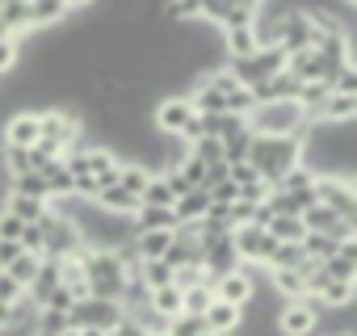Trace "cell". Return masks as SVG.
Returning <instances> with one entry per match:
<instances>
[{
  "instance_id": "9",
  "label": "cell",
  "mask_w": 357,
  "mask_h": 336,
  "mask_svg": "<svg viewBox=\"0 0 357 336\" xmlns=\"http://www.w3.org/2000/svg\"><path fill=\"white\" fill-rule=\"evenodd\" d=\"M252 290H257V273H252V265H236V269H227L223 277H215V294H219L223 303L248 307V303H252Z\"/></svg>"
},
{
  "instance_id": "21",
  "label": "cell",
  "mask_w": 357,
  "mask_h": 336,
  "mask_svg": "<svg viewBox=\"0 0 357 336\" xmlns=\"http://www.w3.org/2000/svg\"><path fill=\"white\" fill-rule=\"evenodd\" d=\"M298 219H303V231H324V236H332L336 223H340V215H336L332 206H324V202H311ZM332 240H336V236H332Z\"/></svg>"
},
{
  "instance_id": "37",
  "label": "cell",
  "mask_w": 357,
  "mask_h": 336,
  "mask_svg": "<svg viewBox=\"0 0 357 336\" xmlns=\"http://www.w3.org/2000/svg\"><path fill=\"white\" fill-rule=\"evenodd\" d=\"M9 194L47 198V181H43V173H17V177H9Z\"/></svg>"
},
{
  "instance_id": "10",
  "label": "cell",
  "mask_w": 357,
  "mask_h": 336,
  "mask_svg": "<svg viewBox=\"0 0 357 336\" xmlns=\"http://www.w3.org/2000/svg\"><path fill=\"white\" fill-rule=\"evenodd\" d=\"M202 323H206V332H211V336H231V332H240V323H244V307L223 303V298L215 294V298H211V307L202 311Z\"/></svg>"
},
{
  "instance_id": "24",
  "label": "cell",
  "mask_w": 357,
  "mask_h": 336,
  "mask_svg": "<svg viewBox=\"0 0 357 336\" xmlns=\"http://www.w3.org/2000/svg\"><path fill=\"white\" fill-rule=\"evenodd\" d=\"M147 303H151V311H160L164 319H172V315H181L185 307H181V286H155L151 294H147Z\"/></svg>"
},
{
  "instance_id": "44",
  "label": "cell",
  "mask_w": 357,
  "mask_h": 336,
  "mask_svg": "<svg viewBox=\"0 0 357 336\" xmlns=\"http://www.w3.org/2000/svg\"><path fill=\"white\" fill-rule=\"evenodd\" d=\"M17 236H22V219L0 206V240H17Z\"/></svg>"
},
{
  "instance_id": "7",
  "label": "cell",
  "mask_w": 357,
  "mask_h": 336,
  "mask_svg": "<svg viewBox=\"0 0 357 336\" xmlns=\"http://www.w3.org/2000/svg\"><path fill=\"white\" fill-rule=\"evenodd\" d=\"M273 236L257 223H244V227H231V248L240 257V265H265V257L273 252Z\"/></svg>"
},
{
  "instance_id": "18",
  "label": "cell",
  "mask_w": 357,
  "mask_h": 336,
  "mask_svg": "<svg viewBox=\"0 0 357 336\" xmlns=\"http://www.w3.org/2000/svg\"><path fill=\"white\" fill-rule=\"evenodd\" d=\"M105 215H135L139 211V198L135 194H126L122 185H105V190H97V198H93Z\"/></svg>"
},
{
  "instance_id": "12",
  "label": "cell",
  "mask_w": 357,
  "mask_h": 336,
  "mask_svg": "<svg viewBox=\"0 0 357 336\" xmlns=\"http://www.w3.org/2000/svg\"><path fill=\"white\" fill-rule=\"evenodd\" d=\"M5 143H13V147H34V143H38V114H30V109L9 114V118H5Z\"/></svg>"
},
{
  "instance_id": "35",
  "label": "cell",
  "mask_w": 357,
  "mask_h": 336,
  "mask_svg": "<svg viewBox=\"0 0 357 336\" xmlns=\"http://www.w3.org/2000/svg\"><path fill=\"white\" fill-rule=\"evenodd\" d=\"M139 202H147V206H172V202H176L172 190H168V181H164V173H151V181L143 185Z\"/></svg>"
},
{
  "instance_id": "3",
  "label": "cell",
  "mask_w": 357,
  "mask_h": 336,
  "mask_svg": "<svg viewBox=\"0 0 357 336\" xmlns=\"http://www.w3.org/2000/svg\"><path fill=\"white\" fill-rule=\"evenodd\" d=\"M319 298L315 294H303V298H286L282 311L273 315V332L278 336H311L319 328Z\"/></svg>"
},
{
  "instance_id": "2",
  "label": "cell",
  "mask_w": 357,
  "mask_h": 336,
  "mask_svg": "<svg viewBox=\"0 0 357 336\" xmlns=\"http://www.w3.org/2000/svg\"><path fill=\"white\" fill-rule=\"evenodd\" d=\"M307 114L298 101H257L248 114V130L252 135H303L307 130Z\"/></svg>"
},
{
  "instance_id": "11",
  "label": "cell",
  "mask_w": 357,
  "mask_h": 336,
  "mask_svg": "<svg viewBox=\"0 0 357 336\" xmlns=\"http://www.w3.org/2000/svg\"><path fill=\"white\" fill-rule=\"evenodd\" d=\"M219 47H223V59H244V55H252V51L261 47L257 26H231V30H223V34H219Z\"/></svg>"
},
{
  "instance_id": "15",
  "label": "cell",
  "mask_w": 357,
  "mask_h": 336,
  "mask_svg": "<svg viewBox=\"0 0 357 336\" xmlns=\"http://www.w3.org/2000/svg\"><path fill=\"white\" fill-rule=\"evenodd\" d=\"M68 13L63 0H30V30H55Z\"/></svg>"
},
{
  "instance_id": "8",
  "label": "cell",
  "mask_w": 357,
  "mask_h": 336,
  "mask_svg": "<svg viewBox=\"0 0 357 336\" xmlns=\"http://www.w3.org/2000/svg\"><path fill=\"white\" fill-rule=\"evenodd\" d=\"M190 118H194V105H190L185 93H168V97H160L155 109H151V126H155L160 135H181V126H185Z\"/></svg>"
},
{
  "instance_id": "33",
  "label": "cell",
  "mask_w": 357,
  "mask_h": 336,
  "mask_svg": "<svg viewBox=\"0 0 357 336\" xmlns=\"http://www.w3.org/2000/svg\"><path fill=\"white\" fill-rule=\"evenodd\" d=\"M298 244H303V257H311V261H328V257L336 252L340 240H332V236H324V231H307Z\"/></svg>"
},
{
  "instance_id": "14",
  "label": "cell",
  "mask_w": 357,
  "mask_h": 336,
  "mask_svg": "<svg viewBox=\"0 0 357 336\" xmlns=\"http://www.w3.org/2000/svg\"><path fill=\"white\" fill-rule=\"evenodd\" d=\"M122 319V307L118 303H105V298H84V328H101V332H114Z\"/></svg>"
},
{
  "instance_id": "41",
  "label": "cell",
  "mask_w": 357,
  "mask_h": 336,
  "mask_svg": "<svg viewBox=\"0 0 357 336\" xmlns=\"http://www.w3.org/2000/svg\"><path fill=\"white\" fill-rule=\"evenodd\" d=\"M17 244H22V252H34V257H43V227H38V223H22V236H17Z\"/></svg>"
},
{
  "instance_id": "38",
  "label": "cell",
  "mask_w": 357,
  "mask_h": 336,
  "mask_svg": "<svg viewBox=\"0 0 357 336\" xmlns=\"http://www.w3.org/2000/svg\"><path fill=\"white\" fill-rule=\"evenodd\" d=\"M139 277H143L147 290L168 286V282H172V265H168V261H139Z\"/></svg>"
},
{
  "instance_id": "23",
  "label": "cell",
  "mask_w": 357,
  "mask_h": 336,
  "mask_svg": "<svg viewBox=\"0 0 357 336\" xmlns=\"http://www.w3.org/2000/svg\"><path fill=\"white\" fill-rule=\"evenodd\" d=\"M38 173H43V181H47V198H68V194H72V173L63 168V160H47Z\"/></svg>"
},
{
  "instance_id": "46",
  "label": "cell",
  "mask_w": 357,
  "mask_h": 336,
  "mask_svg": "<svg viewBox=\"0 0 357 336\" xmlns=\"http://www.w3.org/2000/svg\"><path fill=\"white\" fill-rule=\"evenodd\" d=\"M109 336H147V332H143L135 319H126V315H122V319H118V328H114Z\"/></svg>"
},
{
  "instance_id": "4",
  "label": "cell",
  "mask_w": 357,
  "mask_h": 336,
  "mask_svg": "<svg viewBox=\"0 0 357 336\" xmlns=\"http://www.w3.org/2000/svg\"><path fill=\"white\" fill-rule=\"evenodd\" d=\"M311 190H315V202H324V206H332L340 219H353V223H357V190H353V177L315 173Z\"/></svg>"
},
{
  "instance_id": "19",
  "label": "cell",
  "mask_w": 357,
  "mask_h": 336,
  "mask_svg": "<svg viewBox=\"0 0 357 336\" xmlns=\"http://www.w3.org/2000/svg\"><path fill=\"white\" fill-rule=\"evenodd\" d=\"M130 223H135V231H155V227L172 231V227H176L172 206H147V202H139V211L130 215Z\"/></svg>"
},
{
  "instance_id": "20",
  "label": "cell",
  "mask_w": 357,
  "mask_h": 336,
  "mask_svg": "<svg viewBox=\"0 0 357 336\" xmlns=\"http://www.w3.org/2000/svg\"><path fill=\"white\" fill-rule=\"evenodd\" d=\"M135 252H139V261H160L164 252H168V244H172V231H164V227H155V231H135Z\"/></svg>"
},
{
  "instance_id": "30",
  "label": "cell",
  "mask_w": 357,
  "mask_h": 336,
  "mask_svg": "<svg viewBox=\"0 0 357 336\" xmlns=\"http://www.w3.org/2000/svg\"><path fill=\"white\" fill-rule=\"evenodd\" d=\"M164 336H211V332H206L202 315H190V311H181V315H172V319L164 323Z\"/></svg>"
},
{
  "instance_id": "13",
  "label": "cell",
  "mask_w": 357,
  "mask_h": 336,
  "mask_svg": "<svg viewBox=\"0 0 357 336\" xmlns=\"http://www.w3.org/2000/svg\"><path fill=\"white\" fill-rule=\"evenodd\" d=\"M294 93H298V80L282 68V72H273L269 80H261V84H252V97L257 101H294Z\"/></svg>"
},
{
  "instance_id": "29",
  "label": "cell",
  "mask_w": 357,
  "mask_h": 336,
  "mask_svg": "<svg viewBox=\"0 0 357 336\" xmlns=\"http://www.w3.org/2000/svg\"><path fill=\"white\" fill-rule=\"evenodd\" d=\"M38 261H43V257H34V252H17V257L5 265V273H9L22 290H26V286L34 282V273H38Z\"/></svg>"
},
{
  "instance_id": "42",
  "label": "cell",
  "mask_w": 357,
  "mask_h": 336,
  "mask_svg": "<svg viewBox=\"0 0 357 336\" xmlns=\"http://www.w3.org/2000/svg\"><path fill=\"white\" fill-rule=\"evenodd\" d=\"M72 303H76V294H72V286H63V282H59V286H55V290H51V294H47L43 303H38V307H51V311H68Z\"/></svg>"
},
{
  "instance_id": "22",
  "label": "cell",
  "mask_w": 357,
  "mask_h": 336,
  "mask_svg": "<svg viewBox=\"0 0 357 336\" xmlns=\"http://www.w3.org/2000/svg\"><path fill=\"white\" fill-rule=\"evenodd\" d=\"M0 22H5V30L13 38L30 34V0H5V5H0Z\"/></svg>"
},
{
  "instance_id": "36",
  "label": "cell",
  "mask_w": 357,
  "mask_h": 336,
  "mask_svg": "<svg viewBox=\"0 0 357 336\" xmlns=\"http://www.w3.org/2000/svg\"><path fill=\"white\" fill-rule=\"evenodd\" d=\"M324 265V273L328 277H336V282H357V257H344V252H332L328 261H319Z\"/></svg>"
},
{
  "instance_id": "45",
  "label": "cell",
  "mask_w": 357,
  "mask_h": 336,
  "mask_svg": "<svg viewBox=\"0 0 357 336\" xmlns=\"http://www.w3.org/2000/svg\"><path fill=\"white\" fill-rule=\"evenodd\" d=\"M206 194H211V202H236V198H240V185L227 177V181H219V185H215V190H206Z\"/></svg>"
},
{
  "instance_id": "1",
  "label": "cell",
  "mask_w": 357,
  "mask_h": 336,
  "mask_svg": "<svg viewBox=\"0 0 357 336\" xmlns=\"http://www.w3.org/2000/svg\"><path fill=\"white\" fill-rule=\"evenodd\" d=\"M244 160L257 168L261 181H269V190H273V181L286 173V168L303 164V135H252Z\"/></svg>"
},
{
  "instance_id": "27",
  "label": "cell",
  "mask_w": 357,
  "mask_h": 336,
  "mask_svg": "<svg viewBox=\"0 0 357 336\" xmlns=\"http://www.w3.org/2000/svg\"><path fill=\"white\" fill-rule=\"evenodd\" d=\"M353 294H357V282H336V277H328L315 298H319V307H353Z\"/></svg>"
},
{
  "instance_id": "25",
  "label": "cell",
  "mask_w": 357,
  "mask_h": 336,
  "mask_svg": "<svg viewBox=\"0 0 357 336\" xmlns=\"http://www.w3.org/2000/svg\"><path fill=\"white\" fill-rule=\"evenodd\" d=\"M5 211L17 215L22 223H38L47 211V198H26V194H5Z\"/></svg>"
},
{
  "instance_id": "43",
  "label": "cell",
  "mask_w": 357,
  "mask_h": 336,
  "mask_svg": "<svg viewBox=\"0 0 357 336\" xmlns=\"http://www.w3.org/2000/svg\"><path fill=\"white\" fill-rule=\"evenodd\" d=\"M22 294H26V290H22L5 269H0V303H9V307H13V303H22Z\"/></svg>"
},
{
  "instance_id": "48",
  "label": "cell",
  "mask_w": 357,
  "mask_h": 336,
  "mask_svg": "<svg viewBox=\"0 0 357 336\" xmlns=\"http://www.w3.org/2000/svg\"><path fill=\"white\" fill-rule=\"evenodd\" d=\"M9 319H13V307H9V303H0V323H9Z\"/></svg>"
},
{
  "instance_id": "32",
  "label": "cell",
  "mask_w": 357,
  "mask_h": 336,
  "mask_svg": "<svg viewBox=\"0 0 357 336\" xmlns=\"http://www.w3.org/2000/svg\"><path fill=\"white\" fill-rule=\"evenodd\" d=\"M265 231H269L273 240H303V236H307L298 215H273V219L265 223Z\"/></svg>"
},
{
  "instance_id": "31",
  "label": "cell",
  "mask_w": 357,
  "mask_h": 336,
  "mask_svg": "<svg viewBox=\"0 0 357 336\" xmlns=\"http://www.w3.org/2000/svg\"><path fill=\"white\" fill-rule=\"evenodd\" d=\"M219 143H223V160H227V164H240V160L248 155V143H252V130H248V126H240V130H231V135H223Z\"/></svg>"
},
{
  "instance_id": "28",
  "label": "cell",
  "mask_w": 357,
  "mask_h": 336,
  "mask_svg": "<svg viewBox=\"0 0 357 336\" xmlns=\"http://www.w3.org/2000/svg\"><path fill=\"white\" fill-rule=\"evenodd\" d=\"M269 282H273V290L282 294V303H286V298H303V294H307V282H303V273H298V269H269Z\"/></svg>"
},
{
  "instance_id": "49",
  "label": "cell",
  "mask_w": 357,
  "mask_h": 336,
  "mask_svg": "<svg viewBox=\"0 0 357 336\" xmlns=\"http://www.w3.org/2000/svg\"><path fill=\"white\" fill-rule=\"evenodd\" d=\"M349 336H353V332H349Z\"/></svg>"
},
{
  "instance_id": "5",
  "label": "cell",
  "mask_w": 357,
  "mask_h": 336,
  "mask_svg": "<svg viewBox=\"0 0 357 336\" xmlns=\"http://www.w3.org/2000/svg\"><path fill=\"white\" fill-rule=\"evenodd\" d=\"M227 68L236 72V80L240 84H261V80H269L273 72H282L286 68V51L282 47H257L252 55H244V59H227Z\"/></svg>"
},
{
  "instance_id": "34",
  "label": "cell",
  "mask_w": 357,
  "mask_h": 336,
  "mask_svg": "<svg viewBox=\"0 0 357 336\" xmlns=\"http://www.w3.org/2000/svg\"><path fill=\"white\" fill-rule=\"evenodd\" d=\"M311 181H315V173L307 164H294V168H286V173L273 181V190H286V194H294V190H311Z\"/></svg>"
},
{
  "instance_id": "26",
  "label": "cell",
  "mask_w": 357,
  "mask_h": 336,
  "mask_svg": "<svg viewBox=\"0 0 357 336\" xmlns=\"http://www.w3.org/2000/svg\"><path fill=\"white\" fill-rule=\"evenodd\" d=\"M303 265V244L298 240H278L273 252L265 257V269H298Z\"/></svg>"
},
{
  "instance_id": "16",
  "label": "cell",
  "mask_w": 357,
  "mask_h": 336,
  "mask_svg": "<svg viewBox=\"0 0 357 336\" xmlns=\"http://www.w3.org/2000/svg\"><path fill=\"white\" fill-rule=\"evenodd\" d=\"M206 206H211V194L206 190H185L181 198L172 202V219L176 223H198L206 215Z\"/></svg>"
},
{
  "instance_id": "17",
  "label": "cell",
  "mask_w": 357,
  "mask_h": 336,
  "mask_svg": "<svg viewBox=\"0 0 357 336\" xmlns=\"http://www.w3.org/2000/svg\"><path fill=\"white\" fill-rule=\"evenodd\" d=\"M357 118V93H328L315 122H353Z\"/></svg>"
},
{
  "instance_id": "40",
  "label": "cell",
  "mask_w": 357,
  "mask_h": 336,
  "mask_svg": "<svg viewBox=\"0 0 357 336\" xmlns=\"http://www.w3.org/2000/svg\"><path fill=\"white\" fill-rule=\"evenodd\" d=\"M22 63V38H0V76H9L13 68Z\"/></svg>"
},
{
  "instance_id": "6",
  "label": "cell",
  "mask_w": 357,
  "mask_h": 336,
  "mask_svg": "<svg viewBox=\"0 0 357 336\" xmlns=\"http://www.w3.org/2000/svg\"><path fill=\"white\" fill-rule=\"evenodd\" d=\"M76 135H84V126H80V109H72V105H55V109H43V114H38V139L51 143L55 151H63Z\"/></svg>"
},
{
  "instance_id": "47",
  "label": "cell",
  "mask_w": 357,
  "mask_h": 336,
  "mask_svg": "<svg viewBox=\"0 0 357 336\" xmlns=\"http://www.w3.org/2000/svg\"><path fill=\"white\" fill-rule=\"evenodd\" d=\"M68 9H89V5H97V0H63Z\"/></svg>"
},
{
  "instance_id": "39",
  "label": "cell",
  "mask_w": 357,
  "mask_h": 336,
  "mask_svg": "<svg viewBox=\"0 0 357 336\" xmlns=\"http://www.w3.org/2000/svg\"><path fill=\"white\" fill-rule=\"evenodd\" d=\"M252 105H257V97H252L248 84H236V89L223 97V109H227V114H252Z\"/></svg>"
}]
</instances>
